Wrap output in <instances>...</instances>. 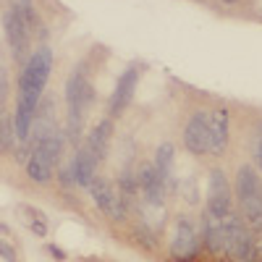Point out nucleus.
<instances>
[{
	"mask_svg": "<svg viewBox=\"0 0 262 262\" xmlns=\"http://www.w3.org/2000/svg\"><path fill=\"white\" fill-rule=\"evenodd\" d=\"M233 191H236V200L238 205L247 202V200H254V196L262 194V179H259V170L249 163L238 165L236 168V179H233Z\"/></svg>",
	"mask_w": 262,
	"mask_h": 262,
	"instance_id": "9b49d317",
	"label": "nucleus"
},
{
	"mask_svg": "<svg viewBox=\"0 0 262 262\" xmlns=\"http://www.w3.org/2000/svg\"><path fill=\"white\" fill-rule=\"evenodd\" d=\"M90 191H92L95 205H97L107 217H111V221L123 223L126 217H128V207H126V202L121 200V194L111 186V181H107V179L97 176V179H95V184L90 186Z\"/></svg>",
	"mask_w": 262,
	"mask_h": 262,
	"instance_id": "20e7f679",
	"label": "nucleus"
},
{
	"mask_svg": "<svg viewBox=\"0 0 262 262\" xmlns=\"http://www.w3.org/2000/svg\"><path fill=\"white\" fill-rule=\"evenodd\" d=\"M0 257H3L6 262H18V257H16V249L6 242V238H0Z\"/></svg>",
	"mask_w": 262,
	"mask_h": 262,
	"instance_id": "b1692460",
	"label": "nucleus"
},
{
	"mask_svg": "<svg viewBox=\"0 0 262 262\" xmlns=\"http://www.w3.org/2000/svg\"><path fill=\"white\" fill-rule=\"evenodd\" d=\"M231 142V113L226 107H215L210 113V155L221 158Z\"/></svg>",
	"mask_w": 262,
	"mask_h": 262,
	"instance_id": "9d476101",
	"label": "nucleus"
},
{
	"mask_svg": "<svg viewBox=\"0 0 262 262\" xmlns=\"http://www.w3.org/2000/svg\"><path fill=\"white\" fill-rule=\"evenodd\" d=\"M48 252H50V254H55L58 259H63V257H66V254H63V252H60L58 247H53V244H48Z\"/></svg>",
	"mask_w": 262,
	"mask_h": 262,
	"instance_id": "bb28decb",
	"label": "nucleus"
},
{
	"mask_svg": "<svg viewBox=\"0 0 262 262\" xmlns=\"http://www.w3.org/2000/svg\"><path fill=\"white\" fill-rule=\"evenodd\" d=\"M252 262H262V231H252Z\"/></svg>",
	"mask_w": 262,
	"mask_h": 262,
	"instance_id": "5701e85b",
	"label": "nucleus"
},
{
	"mask_svg": "<svg viewBox=\"0 0 262 262\" xmlns=\"http://www.w3.org/2000/svg\"><path fill=\"white\" fill-rule=\"evenodd\" d=\"M50 74H53V50L42 45L29 55V60L24 66V74H21V79H18L16 105L37 113V105L42 100V92H45V86H48Z\"/></svg>",
	"mask_w": 262,
	"mask_h": 262,
	"instance_id": "f257e3e1",
	"label": "nucleus"
},
{
	"mask_svg": "<svg viewBox=\"0 0 262 262\" xmlns=\"http://www.w3.org/2000/svg\"><path fill=\"white\" fill-rule=\"evenodd\" d=\"M118 194H121V200L126 202V207H139V173L137 170H123L121 176H118Z\"/></svg>",
	"mask_w": 262,
	"mask_h": 262,
	"instance_id": "f3484780",
	"label": "nucleus"
},
{
	"mask_svg": "<svg viewBox=\"0 0 262 262\" xmlns=\"http://www.w3.org/2000/svg\"><path fill=\"white\" fill-rule=\"evenodd\" d=\"M6 95H8V79H6V71L0 69V105H3Z\"/></svg>",
	"mask_w": 262,
	"mask_h": 262,
	"instance_id": "a878e982",
	"label": "nucleus"
},
{
	"mask_svg": "<svg viewBox=\"0 0 262 262\" xmlns=\"http://www.w3.org/2000/svg\"><path fill=\"white\" fill-rule=\"evenodd\" d=\"M60 184H63V186H76L74 173H71V165H66V168L60 170Z\"/></svg>",
	"mask_w": 262,
	"mask_h": 262,
	"instance_id": "393cba45",
	"label": "nucleus"
},
{
	"mask_svg": "<svg viewBox=\"0 0 262 262\" xmlns=\"http://www.w3.org/2000/svg\"><path fill=\"white\" fill-rule=\"evenodd\" d=\"M200 231H202V242L210 252L215 254H226V228H223V217H215L207 210L200 217Z\"/></svg>",
	"mask_w": 262,
	"mask_h": 262,
	"instance_id": "f8f14e48",
	"label": "nucleus"
},
{
	"mask_svg": "<svg viewBox=\"0 0 262 262\" xmlns=\"http://www.w3.org/2000/svg\"><path fill=\"white\" fill-rule=\"evenodd\" d=\"M139 194H142V202L147 205H163L168 196L165 181L152 163H144L139 168Z\"/></svg>",
	"mask_w": 262,
	"mask_h": 262,
	"instance_id": "1a4fd4ad",
	"label": "nucleus"
},
{
	"mask_svg": "<svg viewBox=\"0 0 262 262\" xmlns=\"http://www.w3.org/2000/svg\"><path fill=\"white\" fill-rule=\"evenodd\" d=\"M27 176H29L34 184H42V186H45V184H50V179H53V165L32 152V158L27 160Z\"/></svg>",
	"mask_w": 262,
	"mask_h": 262,
	"instance_id": "a211bd4d",
	"label": "nucleus"
},
{
	"mask_svg": "<svg viewBox=\"0 0 262 262\" xmlns=\"http://www.w3.org/2000/svg\"><path fill=\"white\" fill-rule=\"evenodd\" d=\"M0 128H3V118H0Z\"/></svg>",
	"mask_w": 262,
	"mask_h": 262,
	"instance_id": "c85d7f7f",
	"label": "nucleus"
},
{
	"mask_svg": "<svg viewBox=\"0 0 262 262\" xmlns=\"http://www.w3.org/2000/svg\"><path fill=\"white\" fill-rule=\"evenodd\" d=\"M24 212H27V226L37 233V236H45L48 233V223H45V215H42L37 207H24Z\"/></svg>",
	"mask_w": 262,
	"mask_h": 262,
	"instance_id": "6ab92c4d",
	"label": "nucleus"
},
{
	"mask_svg": "<svg viewBox=\"0 0 262 262\" xmlns=\"http://www.w3.org/2000/svg\"><path fill=\"white\" fill-rule=\"evenodd\" d=\"M139 69L137 66H128V69L121 74V79L116 81V90L111 95V105H107V118H118L126 107L131 105V100H134L137 95V84H139Z\"/></svg>",
	"mask_w": 262,
	"mask_h": 262,
	"instance_id": "0eeeda50",
	"label": "nucleus"
},
{
	"mask_svg": "<svg viewBox=\"0 0 262 262\" xmlns=\"http://www.w3.org/2000/svg\"><path fill=\"white\" fill-rule=\"evenodd\" d=\"M111 139H113V121L105 118V121H100L90 131V137H86V144L84 147L92 152L97 163H102L107 158V149H111Z\"/></svg>",
	"mask_w": 262,
	"mask_h": 262,
	"instance_id": "2eb2a0df",
	"label": "nucleus"
},
{
	"mask_svg": "<svg viewBox=\"0 0 262 262\" xmlns=\"http://www.w3.org/2000/svg\"><path fill=\"white\" fill-rule=\"evenodd\" d=\"M181 142L186 147L189 155L194 158H205L210 155V113L205 111H194L184 126Z\"/></svg>",
	"mask_w": 262,
	"mask_h": 262,
	"instance_id": "7ed1b4c3",
	"label": "nucleus"
},
{
	"mask_svg": "<svg viewBox=\"0 0 262 262\" xmlns=\"http://www.w3.org/2000/svg\"><path fill=\"white\" fill-rule=\"evenodd\" d=\"M179 194L186 196V202H189V205H196V202H200V191H196L194 179H184V181L179 184Z\"/></svg>",
	"mask_w": 262,
	"mask_h": 262,
	"instance_id": "412c9836",
	"label": "nucleus"
},
{
	"mask_svg": "<svg viewBox=\"0 0 262 262\" xmlns=\"http://www.w3.org/2000/svg\"><path fill=\"white\" fill-rule=\"evenodd\" d=\"M252 163L262 173V123L254 128V134H252Z\"/></svg>",
	"mask_w": 262,
	"mask_h": 262,
	"instance_id": "aec40b11",
	"label": "nucleus"
},
{
	"mask_svg": "<svg viewBox=\"0 0 262 262\" xmlns=\"http://www.w3.org/2000/svg\"><path fill=\"white\" fill-rule=\"evenodd\" d=\"M221 3H226V6H236V3H242V0H221Z\"/></svg>",
	"mask_w": 262,
	"mask_h": 262,
	"instance_id": "cd10ccee",
	"label": "nucleus"
},
{
	"mask_svg": "<svg viewBox=\"0 0 262 262\" xmlns=\"http://www.w3.org/2000/svg\"><path fill=\"white\" fill-rule=\"evenodd\" d=\"M200 252V233L196 226L191 223V217L179 215L173 223V238H170V254L176 259H191Z\"/></svg>",
	"mask_w": 262,
	"mask_h": 262,
	"instance_id": "39448f33",
	"label": "nucleus"
},
{
	"mask_svg": "<svg viewBox=\"0 0 262 262\" xmlns=\"http://www.w3.org/2000/svg\"><path fill=\"white\" fill-rule=\"evenodd\" d=\"M3 29H6V39H8V45H11V53L16 60H24L27 55V48H29V27L21 21V16L8 8L6 16H3Z\"/></svg>",
	"mask_w": 262,
	"mask_h": 262,
	"instance_id": "6e6552de",
	"label": "nucleus"
},
{
	"mask_svg": "<svg viewBox=\"0 0 262 262\" xmlns=\"http://www.w3.org/2000/svg\"><path fill=\"white\" fill-rule=\"evenodd\" d=\"M134 236L139 238V244H142V247H147V249H155V231H152L149 226L139 223V226H137V231H134Z\"/></svg>",
	"mask_w": 262,
	"mask_h": 262,
	"instance_id": "4be33fe9",
	"label": "nucleus"
},
{
	"mask_svg": "<svg viewBox=\"0 0 262 262\" xmlns=\"http://www.w3.org/2000/svg\"><path fill=\"white\" fill-rule=\"evenodd\" d=\"M71 173H74V181H76V186H81V189H90L92 184H95V179H97V173H95V168H97V160H95V155L86 147H79L76 149V155L71 158Z\"/></svg>",
	"mask_w": 262,
	"mask_h": 262,
	"instance_id": "ddd939ff",
	"label": "nucleus"
},
{
	"mask_svg": "<svg viewBox=\"0 0 262 262\" xmlns=\"http://www.w3.org/2000/svg\"><path fill=\"white\" fill-rule=\"evenodd\" d=\"M152 165H155V168H158V173L163 176L168 194L179 191L176 176H173V168H176V147H173L170 142H163V144H158V149H155V158H152Z\"/></svg>",
	"mask_w": 262,
	"mask_h": 262,
	"instance_id": "4468645a",
	"label": "nucleus"
},
{
	"mask_svg": "<svg viewBox=\"0 0 262 262\" xmlns=\"http://www.w3.org/2000/svg\"><path fill=\"white\" fill-rule=\"evenodd\" d=\"M63 134H48V137H42V139H34L32 142V152L34 155H39L42 160H48L50 165H58L60 155H63Z\"/></svg>",
	"mask_w": 262,
	"mask_h": 262,
	"instance_id": "dca6fc26",
	"label": "nucleus"
},
{
	"mask_svg": "<svg viewBox=\"0 0 262 262\" xmlns=\"http://www.w3.org/2000/svg\"><path fill=\"white\" fill-rule=\"evenodd\" d=\"M223 228H226V254L233 262H252V231L242 221V215L231 210L223 217Z\"/></svg>",
	"mask_w": 262,
	"mask_h": 262,
	"instance_id": "f03ea898",
	"label": "nucleus"
},
{
	"mask_svg": "<svg viewBox=\"0 0 262 262\" xmlns=\"http://www.w3.org/2000/svg\"><path fill=\"white\" fill-rule=\"evenodd\" d=\"M210 215L226 217L231 212V184L226 179L223 168H212L207 179V207Z\"/></svg>",
	"mask_w": 262,
	"mask_h": 262,
	"instance_id": "423d86ee",
	"label": "nucleus"
}]
</instances>
